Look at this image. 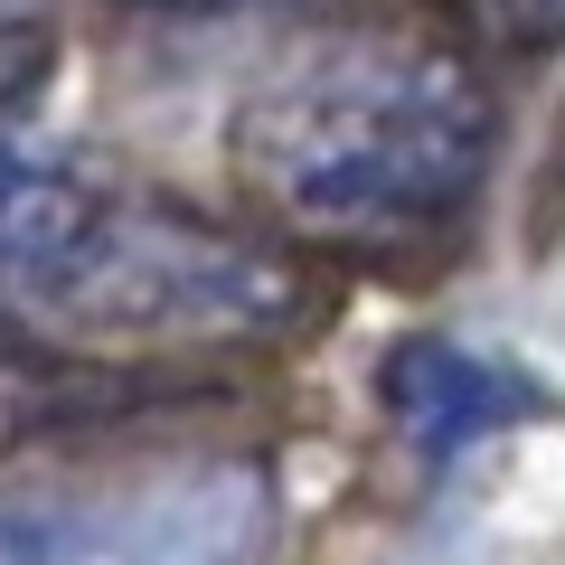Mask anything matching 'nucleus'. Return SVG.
I'll list each match as a JSON object with an SVG mask.
<instances>
[{
	"instance_id": "obj_3",
	"label": "nucleus",
	"mask_w": 565,
	"mask_h": 565,
	"mask_svg": "<svg viewBox=\"0 0 565 565\" xmlns=\"http://www.w3.org/2000/svg\"><path fill=\"white\" fill-rule=\"evenodd\" d=\"M10 292L76 330H264L292 302V274L264 245L207 236L161 207L95 199Z\"/></svg>"
},
{
	"instance_id": "obj_1",
	"label": "nucleus",
	"mask_w": 565,
	"mask_h": 565,
	"mask_svg": "<svg viewBox=\"0 0 565 565\" xmlns=\"http://www.w3.org/2000/svg\"><path fill=\"white\" fill-rule=\"evenodd\" d=\"M500 151V104L415 29H340L282 57L236 122V161L292 236L405 245L462 217Z\"/></svg>"
},
{
	"instance_id": "obj_5",
	"label": "nucleus",
	"mask_w": 565,
	"mask_h": 565,
	"mask_svg": "<svg viewBox=\"0 0 565 565\" xmlns=\"http://www.w3.org/2000/svg\"><path fill=\"white\" fill-rule=\"evenodd\" d=\"M462 10L490 47H546L556 20H565V0H462Z\"/></svg>"
},
{
	"instance_id": "obj_2",
	"label": "nucleus",
	"mask_w": 565,
	"mask_h": 565,
	"mask_svg": "<svg viewBox=\"0 0 565 565\" xmlns=\"http://www.w3.org/2000/svg\"><path fill=\"white\" fill-rule=\"evenodd\" d=\"M0 565H274V471L217 452L0 490Z\"/></svg>"
},
{
	"instance_id": "obj_6",
	"label": "nucleus",
	"mask_w": 565,
	"mask_h": 565,
	"mask_svg": "<svg viewBox=\"0 0 565 565\" xmlns=\"http://www.w3.org/2000/svg\"><path fill=\"white\" fill-rule=\"evenodd\" d=\"M122 10H189V20H236V10H311V0H122Z\"/></svg>"
},
{
	"instance_id": "obj_4",
	"label": "nucleus",
	"mask_w": 565,
	"mask_h": 565,
	"mask_svg": "<svg viewBox=\"0 0 565 565\" xmlns=\"http://www.w3.org/2000/svg\"><path fill=\"white\" fill-rule=\"evenodd\" d=\"M85 207H95V189H85V180L47 170L39 151H20V141H0V274H10V282H20L29 264L85 217Z\"/></svg>"
}]
</instances>
